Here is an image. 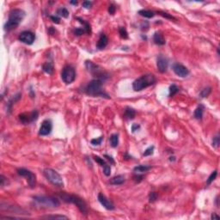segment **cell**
Returning a JSON list of instances; mask_svg holds the SVG:
<instances>
[{"label":"cell","mask_w":220,"mask_h":220,"mask_svg":"<svg viewBox=\"0 0 220 220\" xmlns=\"http://www.w3.org/2000/svg\"><path fill=\"white\" fill-rule=\"evenodd\" d=\"M26 14L25 11H23L21 9H14L12 10L8 17L7 23L4 24V30L5 31H11L15 29H16L21 23L23 21Z\"/></svg>","instance_id":"cell-1"},{"label":"cell","mask_w":220,"mask_h":220,"mask_svg":"<svg viewBox=\"0 0 220 220\" xmlns=\"http://www.w3.org/2000/svg\"><path fill=\"white\" fill-rule=\"evenodd\" d=\"M59 196L65 201L67 203H72L75 206H77V207L79 209V211L86 215L88 213V206L86 202L80 197L73 195V194H68L66 193H59Z\"/></svg>","instance_id":"cell-2"},{"label":"cell","mask_w":220,"mask_h":220,"mask_svg":"<svg viewBox=\"0 0 220 220\" xmlns=\"http://www.w3.org/2000/svg\"><path fill=\"white\" fill-rule=\"evenodd\" d=\"M102 83L103 82L99 79L92 80L90 83H89V84L85 88L86 94L91 96H101L109 99L110 97L109 95L102 90Z\"/></svg>","instance_id":"cell-3"},{"label":"cell","mask_w":220,"mask_h":220,"mask_svg":"<svg viewBox=\"0 0 220 220\" xmlns=\"http://www.w3.org/2000/svg\"><path fill=\"white\" fill-rule=\"evenodd\" d=\"M156 82V78L153 74H146L137 78L133 83V89L134 91H141L146 88L155 84Z\"/></svg>","instance_id":"cell-4"},{"label":"cell","mask_w":220,"mask_h":220,"mask_svg":"<svg viewBox=\"0 0 220 220\" xmlns=\"http://www.w3.org/2000/svg\"><path fill=\"white\" fill-rule=\"evenodd\" d=\"M85 66L88 69V71L96 77V79H99V80L104 82L109 77V74L107 73L102 68H101L99 66L96 65L95 63H93L90 60H87L85 62Z\"/></svg>","instance_id":"cell-5"},{"label":"cell","mask_w":220,"mask_h":220,"mask_svg":"<svg viewBox=\"0 0 220 220\" xmlns=\"http://www.w3.org/2000/svg\"><path fill=\"white\" fill-rule=\"evenodd\" d=\"M33 199L38 205L43 207L55 208L60 206L59 200L52 196H35Z\"/></svg>","instance_id":"cell-6"},{"label":"cell","mask_w":220,"mask_h":220,"mask_svg":"<svg viewBox=\"0 0 220 220\" xmlns=\"http://www.w3.org/2000/svg\"><path fill=\"white\" fill-rule=\"evenodd\" d=\"M44 176L46 178V180L51 182L53 185L56 187H63L64 182L61 177V176L54 169H45L43 171Z\"/></svg>","instance_id":"cell-7"},{"label":"cell","mask_w":220,"mask_h":220,"mask_svg":"<svg viewBox=\"0 0 220 220\" xmlns=\"http://www.w3.org/2000/svg\"><path fill=\"white\" fill-rule=\"evenodd\" d=\"M61 78L63 82L66 84H70L73 83L76 78V71L73 66H66L61 72Z\"/></svg>","instance_id":"cell-8"},{"label":"cell","mask_w":220,"mask_h":220,"mask_svg":"<svg viewBox=\"0 0 220 220\" xmlns=\"http://www.w3.org/2000/svg\"><path fill=\"white\" fill-rule=\"evenodd\" d=\"M17 173H18L19 176L26 178V180H27V182H28V183H29L30 187L34 188L36 187V176L33 172H31L29 169L22 168V169H17Z\"/></svg>","instance_id":"cell-9"},{"label":"cell","mask_w":220,"mask_h":220,"mask_svg":"<svg viewBox=\"0 0 220 220\" xmlns=\"http://www.w3.org/2000/svg\"><path fill=\"white\" fill-rule=\"evenodd\" d=\"M38 117H39V113L37 110H34L30 113H23L19 114V116H18L19 120L23 124H25V125L36 121L38 119Z\"/></svg>","instance_id":"cell-10"},{"label":"cell","mask_w":220,"mask_h":220,"mask_svg":"<svg viewBox=\"0 0 220 220\" xmlns=\"http://www.w3.org/2000/svg\"><path fill=\"white\" fill-rule=\"evenodd\" d=\"M18 40L21 42H23V43H24L26 45H32L34 43L35 40H36V36H35V34L33 32L26 30V31L22 32L19 35Z\"/></svg>","instance_id":"cell-11"},{"label":"cell","mask_w":220,"mask_h":220,"mask_svg":"<svg viewBox=\"0 0 220 220\" xmlns=\"http://www.w3.org/2000/svg\"><path fill=\"white\" fill-rule=\"evenodd\" d=\"M53 130V123L50 120H45L41 123V126L39 130V135L47 136L51 133Z\"/></svg>","instance_id":"cell-12"},{"label":"cell","mask_w":220,"mask_h":220,"mask_svg":"<svg viewBox=\"0 0 220 220\" xmlns=\"http://www.w3.org/2000/svg\"><path fill=\"white\" fill-rule=\"evenodd\" d=\"M156 66H157V70L159 72L165 73L167 72L168 66H169V61H168L167 58L164 57L163 55L160 54L156 59Z\"/></svg>","instance_id":"cell-13"},{"label":"cell","mask_w":220,"mask_h":220,"mask_svg":"<svg viewBox=\"0 0 220 220\" xmlns=\"http://www.w3.org/2000/svg\"><path fill=\"white\" fill-rule=\"evenodd\" d=\"M172 69H173L174 72L176 74L178 77H186L190 73L189 70L186 66H184L183 65L179 64V63L173 64Z\"/></svg>","instance_id":"cell-14"},{"label":"cell","mask_w":220,"mask_h":220,"mask_svg":"<svg viewBox=\"0 0 220 220\" xmlns=\"http://www.w3.org/2000/svg\"><path fill=\"white\" fill-rule=\"evenodd\" d=\"M97 199H98V201L101 203V205H102L104 208H106L107 210H109V211H113V210H114L115 206H114L113 203L111 200H109L104 194H102V193H100L98 194Z\"/></svg>","instance_id":"cell-15"},{"label":"cell","mask_w":220,"mask_h":220,"mask_svg":"<svg viewBox=\"0 0 220 220\" xmlns=\"http://www.w3.org/2000/svg\"><path fill=\"white\" fill-rule=\"evenodd\" d=\"M109 43V39H108V36L105 35V34H101L100 36V38L97 41V44H96V47L100 50L102 49H104L107 45Z\"/></svg>","instance_id":"cell-16"},{"label":"cell","mask_w":220,"mask_h":220,"mask_svg":"<svg viewBox=\"0 0 220 220\" xmlns=\"http://www.w3.org/2000/svg\"><path fill=\"white\" fill-rule=\"evenodd\" d=\"M21 98H22V94H21V93H17V94H16L15 96H13L9 100V102H7V109H8V112H10V111H11L13 105H14L16 102H18Z\"/></svg>","instance_id":"cell-17"},{"label":"cell","mask_w":220,"mask_h":220,"mask_svg":"<svg viewBox=\"0 0 220 220\" xmlns=\"http://www.w3.org/2000/svg\"><path fill=\"white\" fill-rule=\"evenodd\" d=\"M153 40L154 42L158 45V46H163L165 45L166 41H165V39L163 38V35L160 33V32H156L153 36Z\"/></svg>","instance_id":"cell-18"},{"label":"cell","mask_w":220,"mask_h":220,"mask_svg":"<svg viewBox=\"0 0 220 220\" xmlns=\"http://www.w3.org/2000/svg\"><path fill=\"white\" fill-rule=\"evenodd\" d=\"M125 182V176L122 175H119L116 176H113V178H111L109 180V184L111 185H121Z\"/></svg>","instance_id":"cell-19"},{"label":"cell","mask_w":220,"mask_h":220,"mask_svg":"<svg viewBox=\"0 0 220 220\" xmlns=\"http://www.w3.org/2000/svg\"><path fill=\"white\" fill-rule=\"evenodd\" d=\"M136 115V111L133 109V108H130V107H126L125 109V113H124V116L126 119L127 120H133L134 119Z\"/></svg>","instance_id":"cell-20"},{"label":"cell","mask_w":220,"mask_h":220,"mask_svg":"<svg viewBox=\"0 0 220 220\" xmlns=\"http://www.w3.org/2000/svg\"><path fill=\"white\" fill-rule=\"evenodd\" d=\"M150 169H151V167L148 166V165H139V166L134 167L133 171L136 174H143V173H146L147 171H149Z\"/></svg>","instance_id":"cell-21"},{"label":"cell","mask_w":220,"mask_h":220,"mask_svg":"<svg viewBox=\"0 0 220 220\" xmlns=\"http://www.w3.org/2000/svg\"><path fill=\"white\" fill-rule=\"evenodd\" d=\"M77 20H78L79 23H80L81 24H83V28L85 29L86 34L90 35V34H91V27H90V24L87 21H85V20H83V19H82V18H80V17H77Z\"/></svg>","instance_id":"cell-22"},{"label":"cell","mask_w":220,"mask_h":220,"mask_svg":"<svg viewBox=\"0 0 220 220\" xmlns=\"http://www.w3.org/2000/svg\"><path fill=\"white\" fill-rule=\"evenodd\" d=\"M204 109H205V107L203 105H199L196 109L194 110V117L195 119L197 120H201L202 117H203V113H204Z\"/></svg>","instance_id":"cell-23"},{"label":"cell","mask_w":220,"mask_h":220,"mask_svg":"<svg viewBox=\"0 0 220 220\" xmlns=\"http://www.w3.org/2000/svg\"><path fill=\"white\" fill-rule=\"evenodd\" d=\"M42 69L43 71L47 74H53V65L51 62H46L45 64H43L42 66Z\"/></svg>","instance_id":"cell-24"},{"label":"cell","mask_w":220,"mask_h":220,"mask_svg":"<svg viewBox=\"0 0 220 220\" xmlns=\"http://www.w3.org/2000/svg\"><path fill=\"white\" fill-rule=\"evenodd\" d=\"M141 16L146 17V18H152L155 16V12L152 10H140L138 12Z\"/></svg>","instance_id":"cell-25"},{"label":"cell","mask_w":220,"mask_h":220,"mask_svg":"<svg viewBox=\"0 0 220 220\" xmlns=\"http://www.w3.org/2000/svg\"><path fill=\"white\" fill-rule=\"evenodd\" d=\"M57 16H59V17L61 16V17H64V18H68V16H69V11L65 7L59 8L57 10Z\"/></svg>","instance_id":"cell-26"},{"label":"cell","mask_w":220,"mask_h":220,"mask_svg":"<svg viewBox=\"0 0 220 220\" xmlns=\"http://www.w3.org/2000/svg\"><path fill=\"white\" fill-rule=\"evenodd\" d=\"M110 145L111 146L115 148L119 145V135L118 134H113L110 137Z\"/></svg>","instance_id":"cell-27"},{"label":"cell","mask_w":220,"mask_h":220,"mask_svg":"<svg viewBox=\"0 0 220 220\" xmlns=\"http://www.w3.org/2000/svg\"><path fill=\"white\" fill-rule=\"evenodd\" d=\"M179 87L176 84H172L169 86V96L173 97L175 95H176L179 92Z\"/></svg>","instance_id":"cell-28"},{"label":"cell","mask_w":220,"mask_h":220,"mask_svg":"<svg viewBox=\"0 0 220 220\" xmlns=\"http://www.w3.org/2000/svg\"><path fill=\"white\" fill-rule=\"evenodd\" d=\"M42 219H68L66 216L64 215H47L42 217Z\"/></svg>","instance_id":"cell-29"},{"label":"cell","mask_w":220,"mask_h":220,"mask_svg":"<svg viewBox=\"0 0 220 220\" xmlns=\"http://www.w3.org/2000/svg\"><path fill=\"white\" fill-rule=\"evenodd\" d=\"M212 92V88L211 87H207V88H205L201 90V92L200 93V96L202 97V98H205V97H207Z\"/></svg>","instance_id":"cell-30"},{"label":"cell","mask_w":220,"mask_h":220,"mask_svg":"<svg viewBox=\"0 0 220 220\" xmlns=\"http://www.w3.org/2000/svg\"><path fill=\"white\" fill-rule=\"evenodd\" d=\"M119 34L122 39H127L128 38V33L126 29L124 27H120L119 28Z\"/></svg>","instance_id":"cell-31"},{"label":"cell","mask_w":220,"mask_h":220,"mask_svg":"<svg viewBox=\"0 0 220 220\" xmlns=\"http://www.w3.org/2000/svg\"><path fill=\"white\" fill-rule=\"evenodd\" d=\"M94 160H95L97 163H99L102 168H103L105 165L108 164V163L104 161L103 158H102V157H100V156H94Z\"/></svg>","instance_id":"cell-32"},{"label":"cell","mask_w":220,"mask_h":220,"mask_svg":"<svg viewBox=\"0 0 220 220\" xmlns=\"http://www.w3.org/2000/svg\"><path fill=\"white\" fill-rule=\"evenodd\" d=\"M157 198H158V195H157V193L156 192H150V194H149V201L150 203L155 202L157 200Z\"/></svg>","instance_id":"cell-33"},{"label":"cell","mask_w":220,"mask_h":220,"mask_svg":"<svg viewBox=\"0 0 220 220\" xmlns=\"http://www.w3.org/2000/svg\"><path fill=\"white\" fill-rule=\"evenodd\" d=\"M102 140H103V137L102 136V137H99V138L91 139L90 143H91V145H93V146H100V145L102 144Z\"/></svg>","instance_id":"cell-34"},{"label":"cell","mask_w":220,"mask_h":220,"mask_svg":"<svg viewBox=\"0 0 220 220\" xmlns=\"http://www.w3.org/2000/svg\"><path fill=\"white\" fill-rule=\"evenodd\" d=\"M217 176H218V171H217V170H214V171L210 175V176H209V178H208V180H207V184L210 185V184L212 183V182L216 179Z\"/></svg>","instance_id":"cell-35"},{"label":"cell","mask_w":220,"mask_h":220,"mask_svg":"<svg viewBox=\"0 0 220 220\" xmlns=\"http://www.w3.org/2000/svg\"><path fill=\"white\" fill-rule=\"evenodd\" d=\"M154 149H155V147L153 146H150L147 148L146 150H145V152L143 153V156H150V155H152L153 154V151H154Z\"/></svg>","instance_id":"cell-36"},{"label":"cell","mask_w":220,"mask_h":220,"mask_svg":"<svg viewBox=\"0 0 220 220\" xmlns=\"http://www.w3.org/2000/svg\"><path fill=\"white\" fill-rule=\"evenodd\" d=\"M219 144H220L219 136V135H217V136H215V137L213 138V139H212V146L214 147V148H218V147L219 146Z\"/></svg>","instance_id":"cell-37"},{"label":"cell","mask_w":220,"mask_h":220,"mask_svg":"<svg viewBox=\"0 0 220 220\" xmlns=\"http://www.w3.org/2000/svg\"><path fill=\"white\" fill-rule=\"evenodd\" d=\"M74 33H75V35H76V36H82V35L85 34V33H86V31H85V29H84L83 28H77V29H76L74 30Z\"/></svg>","instance_id":"cell-38"},{"label":"cell","mask_w":220,"mask_h":220,"mask_svg":"<svg viewBox=\"0 0 220 220\" xmlns=\"http://www.w3.org/2000/svg\"><path fill=\"white\" fill-rule=\"evenodd\" d=\"M157 14H159V15H161L162 16H163V17H165V18H167V19H174V20H176V18L173 16H171V15H169V14H168V13H166V12H163V11H157Z\"/></svg>","instance_id":"cell-39"},{"label":"cell","mask_w":220,"mask_h":220,"mask_svg":"<svg viewBox=\"0 0 220 220\" xmlns=\"http://www.w3.org/2000/svg\"><path fill=\"white\" fill-rule=\"evenodd\" d=\"M103 173H104V175L106 176H110V174H111V168H110V166L109 164H107V165H105L103 167Z\"/></svg>","instance_id":"cell-40"},{"label":"cell","mask_w":220,"mask_h":220,"mask_svg":"<svg viewBox=\"0 0 220 220\" xmlns=\"http://www.w3.org/2000/svg\"><path fill=\"white\" fill-rule=\"evenodd\" d=\"M51 20L54 23H60V17L59 16H50Z\"/></svg>","instance_id":"cell-41"},{"label":"cell","mask_w":220,"mask_h":220,"mask_svg":"<svg viewBox=\"0 0 220 220\" xmlns=\"http://www.w3.org/2000/svg\"><path fill=\"white\" fill-rule=\"evenodd\" d=\"M83 8L89 10V9H90L92 7V2H90V1H84L83 3Z\"/></svg>","instance_id":"cell-42"},{"label":"cell","mask_w":220,"mask_h":220,"mask_svg":"<svg viewBox=\"0 0 220 220\" xmlns=\"http://www.w3.org/2000/svg\"><path fill=\"white\" fill-rule=\"evenodd\" d=\"M115 10H116V7L114 4H110L109 7V13L110 15H113L115 13Z\"/></svg>","instance_id":"cell-43"},{"label":"cell","mask_w":220,"mask_h":220,"mask_svg":"<svg viewBox=\"0 0 220 220\" xmlns=\"http://www.w3.org/2000/svg\"><path fill=\"white\" fill-rule=\"evenodd\" d=\"M0 178H1L0 180H1V186H2V187H4V186H7V185H8L9 182H8L7 178H5L3 176H1Z\"/></svg>","instance_id":"cell-44"},{"label":"cell","mask_w":220,"mask_h":220,"mask_svg":"<svg viewBox=\"0 0 220 220\" xmlns=\"http://www.w3.org/2000/svg\"><path fill=\"white\" fill-rule=\"evenodd\" d=\"M131 128H132V132H133V133H135L136 131H138V130L140 129V126H139V124H136V123H135V124H133V125H132V127H131Z\"/></svg>","instance_id":"cell-45"},{"label":"cell","mask_w":220,"mask_h":220,"mask_svg":"<svg viewBox=\"0 0 220 220\" xmlns=\"http://www.w3.org/2000/svg\"><path fill=\"white\" fill-rule=\"evenodd\" d=\"M148 28H149V23L147 22L142 23V24H141V29L142 30H147Z\"/></svg>","instance_id":"cell-46"},{"label":"cell","mask_w":220,"mask_h":220,"mask_svg":"<svg viewBox=\"0 0 220 220\" xmlns=\"http://www.w3.org/2000/svg\"><path fill=\"white\" fill-rule=\"evenodd\" d=\"M104 157H105V158H107V160H109L112 164H114V160L113 159V157H112V156H109V155H104Z\"/></svg>","instance_id":"cell-47"},{"label":"cell","mask_w":220,"mask_h":220,"mask_svg":"<svg viewBox=\"0 0 220 220\" xmlns=\"http://www.w3.org/2000/svg\"><path fill=\"white\" fill-rule=\"evenodd\" d=\"M219 215H217V213H215V212H213L212 214V216H211V219H219Z\"/></svg>","instance_id":"cell-48"},{"label":"cell","mask_w":220,"mask_h":220,"mask_svg":"<svg viewBox=\"0 0 220 220\" xmlns=\"http://www.w3.org/2000/svg\"><path fill=\"white\" fill-rule=\"evenodd\" d=\"M48 33H49L50 35H53V34L55 33V29H54L53 27H50L49 29H48Z\"/></svg>","instance_id":"cell-49"},{"label":"cell","mask_w":220,"mask_h":220,"mask_svg":"<svg viewBox=\"0 0 220 220\" xmlns=\"http://www.w3.org/2000/svg\"><path fill=\"white\" fill-rule=\"evenodd\" d=\"M175 160H176V157H175V156H170V157H169V161H170V162H172V161L174 162Z\"/></svg>","instance_id":"cell-50"},{"label":"cell","mask_w":220,"mask_h":220,"mask_svg":"<svg viewBox=\"0 0 220 220\" xmlns=\"http://www.w3.org/2000/svg\"><path fill=\"white\" fill-rule=\"evenodd\" d=\"M70 3H71L72 4H74V5H77V1H71Z\"/></svg>","instance_id":"cell-51"}]
</instances>
